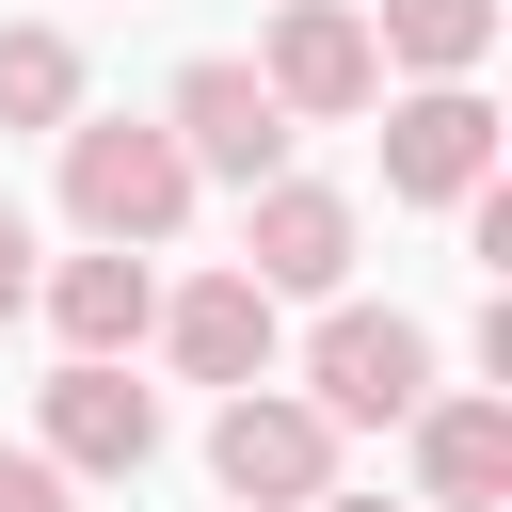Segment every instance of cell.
Instances as JSON below:
<instances>
[{
    "label": "cell",
    "mask_w": 512,
    "mask_h": 512,
    "mask_svg": "<svg viewBox=\"0 0 512 512\" xmlns=\"http://www.w3.org/2000/svg\"><path fill=\"white\" fill-rule=\"evenodd\" d=\"M160 336H176V368H192V384H272V288H256V272L176 288V304H160Z\"/></svg>",
    "instance_id": "obj_10"
},
{
    "label": "cell",
    "mask_w": 512,
    "mask_h": 512,
    "mask_svg": "<svg viewBox=\"0 0 512 512\" xmlns=\"http://www.w3.org/2000/svg\"><path fill=\"white\" fill-rule=\"evenodd\" d=\"M240 272H256V288H336V272H352V192H320V176H256Z\"/></svg>",
    "instance_id": "obj_8"
},
{
    "label": "cell",
    "mask_w": 512,
    "mask_h": 512,
    "mask_svg": "<svg viewBox=\"0 0 512 512\" xmlns=\"http://www.w3.org/2000/svg\"><path fill=\"white\" fill-rule=\"evenodd\" d=\"M32 304V224H16V192H0V320Z\"/></svg>",
    "instance_id": "obj_15"
},
{
    "label": "cell",
    "mask_w": 512,
    "mask_h": 512,
    "mask_svg": "<svg viewBox=\"0 0 512 512\" xmlns=\"http://www.w3.org/2000/svg\"><path fill=\"white\" fill-rule=\"evenodd\" d=\"M0 512H64V464L48 448H0Z\"/></svg>",
    "instance_id": "obj_14"
},
{
    "label": "cell",
    "mask_w": 512,
    "mask_h": 512,
    "mask_svg": "<svg viewBox=\"0 0 512 512\" xmlns=\"http://www.w3.org/2000/svg\"><path fill=\"white\" fill-rule=\"evenodd\" d=\"M48 464H64V480L160 464V384H128L112 352H64V384H48Z\"/></svg>",
    "instance_id": "obj_6"
},
{
    "label": "cell",
    "mask_w": 512,
    "mask_h": 512,
    "mask_svg": "<svg viewBox=\"0 0 512 512\" xmlns=\"http://www.w3.org/2000/svg\"><path fill=\"white\" fill-rule=\"evenodd\" d=\"M496 176V112H480V80H416L400 112H384V192L400 208H464Z\"/></svg>",
    "instance_id": "obj_4"
},
{
    "label": "cell",
    "mask_w": 512,
    "mask_h": 512,
    "mask_svg": "<svg viewBox=\"0 0 512 512\" xmlns=\"http://www.w3.org/2000/svg\"><path fill=\"white\" fill-rule=\"evenodd\" d=\"M384 64H416V80H464L480 48H496V0H384V32H368Z\"/></svg>",
    "instance_id": "obj_12"
},
{
    "label": "cell",
    "mask_w": 512,
    "mask_h": 512,
    "mask_svg": "<svg viewBox=\"0 0 512 512\" xmlns=\"http://www.w3.org/2000/svg\"><path fill=\"white\" fill-rule=\"evenodd\" d=\"M256 80H272V112H368V96H384V48H368L352 0H288Z\"/></svg>",
    "instance_id": "obj_7"
},
{
    "label": "cell",
    "mask_w": 512,
    "mask_h": 512,
    "mask_svg": "<svg viewBox=\"0 0 512 512\" xmlns=\"http://www.w3.org/2000/svg\"><path fill=\"white\" fill-rule=\"evenodd\" d=\"M48 320H64V352H128V336L160 320V288H144V240H96V256H64V272H48Z\"/></svg>",
    "instance_id": "obj_11"
},
{
    "label": "cell",
    "mask_w": 512,
    "mask_h": 512,
    "mask_svg": "<svg viewBox=\"0 0 512 512\" xmlns=\"http://www.w3.org/2000/svg\"><path fill=\"white\" fill-rule=\"evenodd\" d=\"M304 400H320L336 432H400V416L432 400V336H416L400 304H336L320 352H304Z\"/></svg>",
    "instance_id": "obj_2"
},
{
    "label": "cell",
    "mask_w": 512,
    "mask_h": 512,
    "mask_svg": "<svg viewBox=\"0 0 512 512\" xmlns=\"http://www.w3.org/2000/svg\"><path fill=\"white\" fill-rule=\"evenodd\" d=\"M208 480H224L240 512H304V496L336 480V416H320V400H272V384H224V416H208Z\"/></svg>",
    "instance_id": "obj_3"
},
{
    "label": "cell",
    "mask_w": 512,
    "mask_h": 512,
    "mask_svg": "<svg viewBox=\"0 0 512 512\" xmlns=\"http://www.w3.org/2000/svg\"><path fill=\"white\" fill-rule=\"evenodd\" d=\"M416 496L432 512H496L512 496V400H416Z\"/></svg>",
    "instance_id": "obj_9"
},
{
    "label": "cell",
    "mask_w": 512,
    "mask_h": 512,
    "mask_svg": "<svg viewBox=\"0 0 512 512\" xmlns=\"http://www.w3.org/2000/svg\"><path fill=\"white\" fill-rule=\"evenodd\" d=\"M160 128H176V160H192V176H240V192H256V176H288V112H272V80H256V64H176V112H160Z\"/></svg>",
    "instance_id": "obj_5"
},
{
    "label": "cell",
    "mask_w": 512,
    "mask_h": 512,
    "mask_svg": "<svg viewBox=\"0 0 512 512\" xmlns=\"http://www.w3.org/2000/svg\"><path fill=\"white\" fill-rule=\"evenodd\" d=\"M80 112V48L64 32H0V128H64Z\"/></svg>",
    "instance_id": "obj_13"
},
{
    "label": "cell",
    "mask_w": 512,
    "mask_h": 512,
    "mask_svg": "<svg viewBox=\"0 0 512 512\" xmlns=\"http://www.w3.org/2000/svg\"><path fill=\"white\" fill-rule=\"evenodd\" d=\"M304 512H400V496H336V480H320V496H304Z\"/></svg>",
    "instance_id": "obj_16"
},
{
    "label": "cell",
    "mask_w": 512,
    "mask_h": 512,
    "mask_svg": "<svg viewBox=\"0 0 512 512\" xmlns=\"http://www.w3.org/2000/svg\"><path fill=\"white\" fill-rule=\"evenodd\" d=\"M64 208H80V240H176L192 224V160H176V128H64Z\"/></svg>",
    "instance_id": "obj_1"
}]
</instances>
